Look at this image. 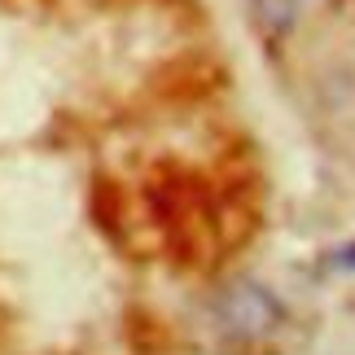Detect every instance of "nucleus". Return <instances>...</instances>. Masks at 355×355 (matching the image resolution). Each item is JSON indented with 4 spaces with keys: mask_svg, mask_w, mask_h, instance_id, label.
<instances>
[{
    "mask_svg": "<svg viewBox=\"0 0 355 355\" xmlns=\"http://www.w3.org/2000/svg\"><path fill=\"white\" fill-rule=\"evenodd\" d=\"M220 320H224V329H228V334L263 338V334L277 329L281 307H277V298H272L263 285L241 281V285H233V290L220 298Z\"/></svg>",
    "mask_w": 355,
    "mask_h": 355,
    "instance_id": "obj_1",
    "label": "nucleus"
},
{
    "mask_svg": "<svg viewBox=\"0 0 355 355\" xmlns=\"http://www.w3.org/2000/svg\"><path fill=\"white\" fill-rule=\"evenodd\" d=\"M250 9L263 35H285L298 18V0H250Z\"/></svg>",
    "mask_w": 355,
    "mask_h": 355,
    "instance_id": "obj_2",
    "label": "nucleus"
},
{
    "mask_svg": "<svg viewBox=\"0 0 355 355\" xmlns=\"http://www.w3.org/2000/svg\"><path fill=\"white\" fill-rule=\"evenodd\" d=\"M338 263H343V268H355V245H347V250H338Z\"/></svg>",
    "mask_w": 355,
    "mask_h": 355,
    "instance_id": "obj_3",
    "label": "nucleus"
}]
</instances>
